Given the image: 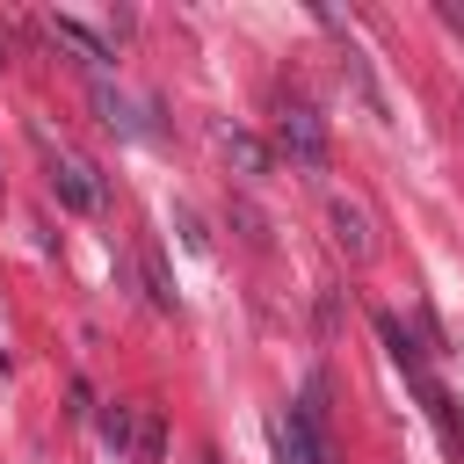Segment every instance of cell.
Instances as JSON below:
<instances>
[{
  "instance_id": "obj_1",
  "label": "cell",
  "mask_w": 464,
  "mask_h": 464,
  "mask_svg": "<svg viewBox=\"0 0 464 464\" xmlns=\"http://www.w3.org/2000/svg\"><path fill=\"white\" fill-rule=\"evenodd\" d=\"M276 464H334V442H326V384H312L297 406L276 413Z\"/></svg>"
},
{
  "instance_id": "obj_2",
  "label": "cell",
  "mask_w": 464,
  "mask_h": 464,
  "mask_svg": "<svg viewBox=\"0 0 464 464\" xmlns=\"http://www.w3.org/2000/svg\"><path fill=\"white\" fill-rule=\"evenodd\" d=\"M36 145H44V160H51V196H58L65 210H80V218H102V210H109V174H102L94 160L51 145L44 130H36Z\"/></svg>"
},
{
  "instance_id": "obj_3",
  "label": "cell",
  "mask_w": 464,
  "mask_h": 464,
  "mask_svg": "<svg viewBox=\"0 0 464 464\" xmlns=\"http://www.w3.org/2000/svg\"><path fill=\"white\" fill-rule=\"evenodd\" d=\"M276 152H283L290 167H304V174H326V160H334V152H326V123H319L304 102L276 116Z\"/></svg>"
},
{
  "instance_id": "obj_4",
  "label": "cell",
  "mask_w": 464,
  "mask_h": 464,
  "mask_svg": "<svg viewBox=\"0 0 464 464\" xmlns=\"http://www.w3.org/2000/svg\"><path fill=\"white\" fill-rule=\"evenodd\" d=\"M326 232H334V246H341L348 261H370V254H377V232H370V210H362L355 196H326Z\"/></svg>"
},
{
  "instance_id": "obj_5",
  "label": "cell",
  "mask_w": 464,
  "mask_h": 464,
  "mask_svg": "<svg viewBox=\"0 0 464 464\" xmlns=\"http://www.w3.org/2000/svg\"><path fill=\"white\" fill-rule=\"evenodd\" d=\"M44 29H51V44H65V51H72V58H80V65H87V72L102 80V65H109V44H102L94 29H80L72 14H51Z\"/></svg>"
},
{
  "instance_id": "obj_6",
  "label": "cell",
  "mask_w": 464,
  "mask_h": 464,
  "mask_svg": "<svg viewBox=\"0 0 464 464\" xmlns=\"http://www.w3.org/2000/svg\"><path fill=\"white\" fill-rule=\"evenodd\" d=\"M377 334H384V348H392V362L406 370V384H420V377H428V348H420V341H413V334H406V326H399L392 312H377Z\"/></svg>"
},
{
  "instance_id": "obj_7",
  "label": "cell",
  "mask_w": 464,
  "mask_h": 464,
  "mask_svg": "<svg viewBox=\"0 0 464 464\" xmlns=\"http://www.w3.org/2000/svg\"><path fill=\"white\" fill-rule=\"evenodd\" d=\"M94 435H102V450H109L116 464H130V435H138V406H123V399H116V406H102V413H94Z\"/></svg>"
},
{
  "instance_id": "obj_8",
  "label": "cell",
  "mask_w": 464,
  "mask_h": 464,
  "mask_svg": "<svg viewBox=\"0 0 464 464\" xmlns=\"http://www.w3.org/2000/svg\"><path fill=\"white\" fill-rule=\"evenodd\" d=\"M413 392H420V406H428V420H435V428H442V442H450V450H457V457H464V413H457V399H450V392H442V384H435V377H420V384H413Z\"/></svg>"
},
{
  "instance_id": "obj_9",
  "label": "cell",
  "mask_w": 464,
  "mask_h": 464,
  "mask_svg": "<svg viewBox=\"0 0 464 464\" xmlns=\"http://www.w3.org/2000/svg\"><path fill=\"white\" fill-rule=\"evenodd\" d=\"M94 109H102V123H116V130H130V138H152V123L138 116V102H130L123 87H109V80H94Z\"/></svg>"
},
{
  "instance_id": "obj_10",
  "label": "cell",
  "mask_w": 464,
  "mask_h": 464,
  "mask_svg": "<svg viewBox=\"0 0 464 464\" xmlns=\"http://www.w3.org/2000/svg\"><path fill=\"white\" fill-rule=\"evenodd\" d=\"M167 457V413L138 406V435H130V464H160Z\"/></svg>"
},
{
  "instance_id": "obj_11",
  "label": "cell",
  "mask_w": 464,
  "mask_h": 464,
  "mask_svg": "<svg viewBox=\"0 0 464 464\" xmlns=\"http://www.w3.org/2000/svg\"><path fill=\"white\" fill-rule=\"evenodd\" d=\"M225 160H232L239 174H268V145H261L254 130H225Z\"/></svg>"
},
{
  "instance_id": "obj_12",
  "label": "cell",
  "mask_w": 464,
  "mask_h": 464,
  "mask_svg": "<svg viewBox=\"0 0 464 464\" xmlns=\"http://www.w3.org/2000/svg\"><path fill=\"white\" fill-rule=\"evenodd\" d=\"M138 276H145V297H152V312H174V283H167V261H160V246H145V254H138Z\"/></svg>"
},
{
  "instance_id": "obj_13",
  "label": "cell",
  "mask_w": 464,
  "mask_h": 464,
  "mask_svg": "<svg viewBox=\"0 0 464 464\" xmlns=\"http://www.w3.org/2000/svg\"><path fill=\"white\" fill-rule=\"evenodd\" d=\"M65 399H72V406H65V413H72V420H87V413H94V392H87V384H80V377H72V392H65Z\"/></svg>"
},
{
  "instance_id": "obj_14",
  "label": "cell",
  "mask_w": 464,
  "mask_h": 464,
  "mask_svg": "<svg viewBox=\"0 0 464 464\" xmlns=\"http://www.w3.org/2000/svg\"><path fill=\"white\" fill-rule=\"evenodd\" d=\"M435 14H442V29H450V36H464V0H442Z\"/></svg>"
},
{
  "instance_id": "obj_15",
  "label": "cell",
  "mask_w": 464,
  "mask_h": 464,
  "mask_svg": "<svg viewBox=\"0 0 464 464\" xmlns=\"http://www.w3.org/2000/svg\"><path fill=\"white\" fill-rule=\"evenodd\" d=\"M203 464H218V457H203Z\"/></svg>"
}]
</instances>
